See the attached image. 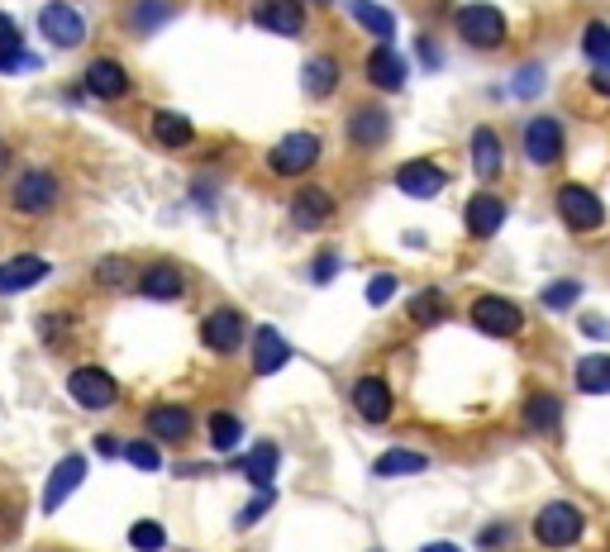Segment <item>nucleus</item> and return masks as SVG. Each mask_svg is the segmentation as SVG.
Instances as JSON below:
<instances>
[{"mask_svg": "<svg viewBox=\"0 0 610 552\" xmlns=\"http://www.w3.org/2000/svg\"><path fill=\"white\" fill-rule=\"evenodd\" d=\"M120 448H124V443H115V439H96V453L100 457H120Z\"/></svg>", "mask_w": 610, "mask_h": 552, "instance_id": "51", "label": "nucleus"}, {"mask_svg": "<svg viewBox=\"0 0 610 552\" xmlns=\"http://www.w3.org/2000/svg\"><path fill=\"white\" fill-rule=\"evenodd\" d=\"M72 334V314L68 310H44L38 314V338H44V348H62Z\"/></svg>", "mask_w": 610, "mask_h": 552, "instance_id": "39", "label": "nucleus"}, {"mask_svg": "<svg viewBox=\"0 0 610 552\" xmlns=\"http://www.w3.org/2000/svg\"><path fill=\"white\" fill-rule=\"evenodd\" d=\"M521 419H525L529 433H539V439H558V429H563V400H558L549 386H535L525 396Z\"/></svg>", "mask_w": 610, "mask_h": 552, "instance_id": "25", "label": "nucleus"}, {"mask_svg": "<svg viewBox=\"0 0 610 552\" xmlns=\"http://www.w3.org/2000/svg\"><path fill=\"white\" fill-rule=\"evenodd\" d=\"M68 396L76 410H91V415H106L120 405V381H115L106 367L86 362V367H72L68 372Z\"/></svg>", "mask_w": 610, "mask_h": 552, "instance_id": "7", "label": "nucleus"}, {"mask_svg": "<svg viewBox=\"0 0 610 552\" xmlns=\"http://www.w3.org/2000/svg\"><path fill=\"white\" fill-rule=\"evenodd\" d=\"M253 24L277 38H296L306 29V0H253Z\"/></svg>", "mask_w": 610, "mask_h": 552, "instance_id": "20", "label": "nucleus"}, {"mask_svg": "<svg viewBox=\"0 0 610 552\" xmlns=\"http://www.w3.org/2000/svg\"><path fill=\"white\" fill-rule=\"evenodd\" d=\"M467 324H473L477 334H487V338H521L529 320H525L521 300L487 291V296H473V305H467Z\"/></svg>", "mask_w": 610, "mask_h": 552, "instance_id": "5", "label": "nucleus"}, {"mask_svg": "<svg viewBox=\"0 0 610 552\" xmlns=\"http://www.w3.org/2000/svg\"><path fill=\"white\" fill-rule=\"evenodd\" d=\"M148 134H153V143H158V148L181 153V148H191V139H196V124H191L187 115H177V110H153Z\"/></svg>", "mask_w": 610, "mask_h": 552, "instance_id": "28", "label": "nucleus"}, {"mask_svg": "<svg viewBox=\"0 0 610 552\" xmlns=\"http://www.w3.org/2000/svg\"><path fill=\"white\" fill-rule=\"evenodd\" d=\"M215 195H219V181H215V177H205V172H201L196 181H191V201H196L201 209H211V205H215Z\"/></svg>", "mask_w": 610, "mask_h": 552, "instance_id": "48", "label": "nucleus"}, {"mask_svg": "<svg viewBox=\"0 0 610 552\" xmlns=\"http://www.w3.org/2000/svg\"><path fill=\"white\" fill-rule=\"evenodd\" d=\"M134 286H139V296H144V300L177 305V300H187V291H191V276H187V267H177V262L163 257V262H148V267H139Z\"/></svg>", "mask_w": 610, "mask_h": 552, "instance_id": "12", "label": "nucleus"}, {"mask_svg": "<svg viewBox=\"0 0 610 552\" xmlns=\"http://www.w3.org/2000/svg\"><path fill=\"white\" fill-rule=\"evenodd\" d=\"M505 215H511L505 195H497V191H473V195H467V205H463V229H467V239H477V243L497 239L501 225H505Z\"/></svg>", "mask_w": 610, "mask_h": 552, "instance_id": "16", "label": "nucleus"}, {"mask_svg": "<svg viewBox=\"0 0 610 552\" xmlns=\"http://www.w3.org/2000/svg\"><path fill=\"white\" fill-rule=\"evenodd\" d=\"M287 215H291L296 229L320 233L324 225H334V215H339V201H334V191H324V187H301L287 201Z\"/></svg>", "mask_w": 610, "mask_h": 552, "instance_id": "19", "label": "nucleus"}, {"mask_svg": "<svg viewBox=\"0 0 610 552\" xmlns=\"http://www.w3.org/2000/svg\"><path fill=\"white\" fill-rule=\"evenodd\" d=\"M5 167H10V143L0 139V172H5Z\"/></svg>", "mask_w": 610, "mask_h": 552, "instance_id": "53", "label": "nucleus"}, {"mask_svg": "<svg viewBox=\"0 0 610 552\" xmlns=\"http://www.w3.org/2000/svg\"><path fill=\"white\" fill-rule=\"evenodd\" d=\"M420 552H463V548H453V543H424Z\"/></svg>", "mask_w": 610, "mask_h": 552, "instance_id": "52", "label": "nucleus"}, {"mask_svg": "<svg viewBox=\"0 0 610 552\" xmlns=\"http://www.w3.org/2000/svg\"><path fill=\"white\" fill-rule=\"evenodd\" d=\"M339 82H344V62L334 58V52H315V58H306L301 86H306L310 100H330L334 91H339Z\"/></svg>", "mask_w": 610, "mask_h": 552, "instance_id": "26", "label": "nucleus"}, {"mask_svg": "<svg viewBox=\"0 0 610 552\" xmlns=\"http://www.w3.org/2000/svg\"><path fill=\"white\" fill-rule=\"evenodd\" d=\"M543 82H549V72L539 68V62H525V68H515V76H511V91L521 100H535L539 91H543Z\"/></svg>", "mask_w": 610, "mask_h": 552, "instance_id": "41", "label": "nucleus"}, {"mask_svg": "<svg viewBox=\"0 0 610 552\" xmlns=\"http://www.w3.org/2000/svg\"><path fill=\"white\" fill-rule=\"evenodd\" d=\"M144 439H153L158 448H187L196 439V415L177 400H158L144 410Z\"/></svg>", "mask_w": 610, "mask_h": 552, "instance_id": "8", "label": "nucleus"}, {"mask_svg": "<svg viewBox=\"0 0 610 552\" xmlns=\"http://www.w3.org/2000/svg\"><path fill=\"white\" fill-rule=\"evenodd\" d=\"M5 48H24V29H20L15 15H5V10H0V52H5Z\"/></svg>", "mask_w": 610, "mask_h": 552, "instance_id": "47", "label": "nucleus"}, {"mask_svg": "<svg viewBox=\"0 0 610 552\" xmlns=\"http://www.w3.org/2000/svg\"><path fill=\"white\" fill-rule=\"evenodd\" d=\"M582 58H587L591 68H610V24L591 20L587 29H582Z\"/></svg>", "mask_w": 610, "mask_h": 552, "instance_id": "37", "label": "nucleus"}, {"mask_svg": "<svg viewBox=\"0 0 610 552\" xmlns=\"http://www.w3.org/2000/svg\"><path fill=\"white\" fill-rule=\"evenodd\" d=\"M392 187L410 201H434L439 191H448V172L434 163V157H406V163L392 172Z\"/></svg>", "mask_w": 610, "mask_h": 552, "instance_id": "14", "label": "nucleus"}, {"mask_svg": "<svg viewBox=\"0 0 610 552\" xmlns=\"http://www.w3.org/2000/svg\"><path fill=\"white\" fill-rule=\"evenodd\" d=\"M591 86L601 91V96L610 100V68H596V76H591Z\"/></svg>", "mask_w": 610, "mask_h": 552, "instance_id": "50", "label": "nucleus"}, {"mask_svg": "<svg viewBox=\"0 0 610 552\" xmlns=\"http://www.w3.org/2000/svg\"><path fill=\"white\" fill-rule=\"evenodd\" d=\"M348 400H354V415L362 424H392V415H396V391L382 376H358L348 386Z\"/></svg>", "mask_w": 610, "mask_h": 552, "instance_id": "17", "label": "nucleus"}, {"mask_svg": "<svg viewBox=\"0 0 610 552\" xmlns=\"http://www.w3.org/2000/svg\"><path fill=\"white\" fill-rule=\"evenodd\" d=\"M362 76H368V86H378L382 96H400L406 82H410V62H406L400 48L378 44V48H368V58H362Z\"/></svg>", "mask_w": 610, "mask_h": 552, "instance_id": "15", "label": "nucleus"}, {"mask_svg": "<svg viewBox=\"0 0 610 552\" xmlns=\"http://www.w3.org/2000/svg\"><path fill=\"white\" fill-rule=\"evenodd\" d=\"M400 291V276H392V272H378L368 281V305L372 310H382V305H392V296Z\"/></svg>", "mask_w": 610, "mask_h": 552, "instance_id": "43", "label": "nucleus"}, {"mask_svg": "<svg viewBox=\"0 0 610 552\" xmlns=\"http://www.w3.org/2000/svg\"><path fill=\"white\" fill-rule=\"evenodd\" d=\"M467 157H473L477 181H497L505 172V143L491 124H477L473 139H467Z\"/></svg>", "mask_w": 610, "mask_h": 552, "instance_id": "24", "label": "nucleus"}, {"mask_svg": "<svg viewBox=\"0 0 610 552\" xmlns=\"http://www.w3.org/2000/svg\"><path fill=\"white\" fill-rule=\"evenodd\" d=\"M38 34L48 38V48L72 52V48L86 44V20L72 0H48V5L38 10Z\"/></svg>", "mask_w": 610, "mask_h": 552, "instance_id": "10", "label": "nucleus"}, {"mask_svg": "<svg viewBox=\"0 0 610 552\" xmlns=\"http://www.w3.org/2000/svg\"><path fill=\"white\" fill-rule=\"evenodd\" d=\"M129 543H134L139 552H163L167 529L158 519H139V524H129Z\"/></svg>", "mask_w": 610, "mask_h": 552, "instance_id": "40", "label": "nucleus"}, {"mask_svg": "<svg viewBox=\"0 0 610 552\" xmlns=\"http://www.w3.org/2000/svg\"><path fill=\"white\" fill-rule=\"evenodd\" d=\"M53 276V262L38 257V253H20V257H5L0 262V296H24L34 286H44Z\"/></svg>", "mask_w": 610, "mask_h": 552, "instance_id": "21", "label": "nucleus"}, {"mask_svg": "<svg viewBox=\"0 0 610 552\" xmlns=\"http://www.w3.org/2000/svg\"><path fill=\"white\" fill-rule=\"evenodd\" d=\"M306 5H330V0H306Z\"/></svg>", "mask_w": 610, "mask_h": 552, "instance_id": "54", "label": "nucleus"}, {"mask_svg": "<svg viewBox=\"0 0 610 552\" xmlns=\"http://www.w3.org/2000/svg\"><path fill=\"white\" fill-rule=\"evenodd\" d=\"M34 68H38L34 52H24V48H5V52H0V72H34Z\"/></svg>", "mask_w": 610, "mask_h": 552, "instance_id": "46", "label": "nucleus"}, {"mask_svg": "<svg viewBox=\"0 0 610 552\" xmlns=\"http://www.w3.org/2000/svg\"><path fill=\"white\" fill-rule=\"evenodd\" d=\"M172 15H177L172 0H124V29L134 38L158 34L163 24H172Z\"/></svg>", "mask_w": 610, "mask_h": 552, "instance_id": "27", "label": "nucleus"}, {"mask_svg": "<svg viewBox=\"0 0 610 552\" xmlns=\"http://www.w3.org/2000/svg\"><path fill=\"white\" fill-rule=\"evenodd\" d=\"M406 314L415 328H434V324H444V314H448V296L439 291V286H424V291H415L406 300Z\"/></svg>", "mask_w": 610, "mask_h": 552, "instance_id": "33", "label": "nucleus"}, {"mask_svg": "<svg viewBox=\"0 0 610 552\" xmlns=\"http://www.w3.org/2000/svg\"><path fill=\"white\" fill-rule=\"evenodd\" d=\"M553 209H558V219H563L567 233H596L606 225L601 195H596L591 187H582V181H563V187L553 191Z\"/></svg>", "mask_w": 610, "mask_h": 552, "instance_id": "6", "label": "nucleus"}, {"mask_svg": "<svg viewBox=\"0 0 610 552\" xmlns=\"http://www.w3.org/2000/svg\"><path fill=\"white\" fill-rule=\"evenodd\" d=\"M82 481H86V457L82 453L58 457V467L48 471V485H44V509H48V515H58V509L72 501V491Z\"/></svg>", "mask_w": 610, "mask_h": 552, "instance_id": "23", "label": "nucleus"}, {"mask_svg": "<svg viewBox=\"0 0 610 552\" xmlns=\"http://www.w3.org/2000/svg\"><path fill=\"white\" fill-rule=\"evenodd\" d=\"M120 457L134 471H163V448L153 439H129L124 448H120Z\"/></svg>", "mask_w": 610, "mask_h": 552, "instance_id": "38", "label": "nucleus"}, {"mask_svg": "<svg viewBox=\"0 0 610 552\" xmlns=\"http://www.w3.org/2000/svg\"><path fill=\"white\" fill-rule=\"evenodd\" d=\"M82 86H86V96L91 100H124L129 91H134V76H129V68L120 58H91L86 62V72H82Z\"/></svg>", "mask_w": 610, "mask_h": 552, "instance_id": "18", "label": "nucleus"}, {"mask_svg": "<svg viewBox=\"0 0 610 552\" xmlns=\"http://www.w3.org/2000/svg\"><path fill=\"white\" fill-rule=\"evenodd\" d=\"M339 253H334V248H324V253H315V262H310V281L315 286H324V281H334V276H339Z\"/></svg>", "mask_w": 610, "mask_h": 552, "instance_id": "45", "label": "nucleus"}, {"mask_svg": "<svg viewBox=\"0 0 610 552\" xmlns=\"http://www.w3.org/2000/svg\"><path fill=\"white\" fill-rule=\"evenodd\" d=\"M453 34L477 52H497V48H505V38H511V24H505V15L491 0H473V5L453 10Z\"/></svg>", "mask_w": 610, "mask_h": 552, "instance_id": "2", "label": "nucleus"}, {"mask_svg": "<svg viewBox=\"0 0 610 552\" xmlns=\"http://www.w3.org/2000/svg\"><path fill=\"white\" fill-rule=\"evenodd\" d=\"M62 205V181L58 172H48V167H24V172L10 181V209L24 219H44L53 215Z\"/></svg>", "mask_w": 610, "mask_h": 552, "instance_id": "3", "label": "nucleus"}, {"mask_svg": "<svg viewBox=\"0 0 610 552\" xmlns=\"http://www.w3.org/2000/svg\"><path fill=\"white\" fill-rule=\"evenodd\" d=\"M243 433L249 429H243V419L234 410H211L205 415V443H211L215 453H234L243 443Z\"/></svg>", "mask_w": 610, "mask_h": 552, "instance_id": "32", "label": "nucleus"}, {"mask_svg": "<svg viewBox=\"0 0 610 552\" xmlns=\"http://www.w3.org/2000/svg\"><path fill=\"white\" fill-rule=\"evenodd\" d=\"M525 157H529V167H558L563 163V153H567V129L558 115H535V120L525 124Z\"/></svg>", "mask_w": 610, "mask_h": 552, "instance_id": "11", "label": "nucleus"}, {"mask_svg": "<svg viewBox=\"0 0 610 552\" xmlns=\"http://www.w3.org/2000/svg\"><path fill=\"white\" fill-rule=\"evenodd\" d=\"M577 300H582V281H577V276H558V281H549V286L539 291V305H543V310H553V314L573 310Z\"/></svg>", "mask_w": 610, "mask_h": 552, "instance_id": "36", "label": "nucleus"}, {"mask_svg": "<svg viewBox=\"0 0 610 552\" xmlns=\"http://www.w3.org/2000/svg\"><path fill=\"white\" fill-rule=\"evenodd\" d=\"M430 453H420V448H392V453H382L378 463H372V477H382V481H396V477H420V471H430Z\"/></svg>", "mask_w": 610, "mask_h": 552, "instance_id": "31", "label": "nucleus"}, {"mask_svg": "<svg viewBox=\"0 0 610 552\" xmlns=\"http://www.w3.org/2000/svg\"><path fill=\"white\" fill-rule=\"evenodd\" d=\"M272 505H277V491H272V485H263V491H258V495H253V501H249V505H243V509H239V515H234V529H253V524H258V519H263V515H267V509H272Z\"/></svg>", "mask_w": 610, "mask_h": 552, "instance_id": "42", "label": "nucleus"}, {"mask_svg": "<svg viewBox=\"0 0 610 552\" xmlns=\"http://www.w3.org/2000/svg\"><path fill=\"white\" fill-rule=\"evenodd\" d=\"M535 543L539 548H549V552H567V548H577L582 543V533H587V515L573 505V501H549L535 515Z\"/></svg>", "mask_w": 610, "mask_h": 552, "instance_id": "4", "label": "nucleus"}, {"mask_svg": "<svg viewBox=\"0 0 610 552\" xmlns=\"http://www.w3.org/2000/svg\"><path fill=\"white\" fill-rule=\"evenodd\" d=\"M134 262L120 257V253H110V257H100L96 267H91V281L96 286H106V291H120V286H134Z\"/></svg>", "mask_w": 610, "mask_h": 552, "instance_id": "35", "label": "nucleus"}, {"mask_svg": "<svg viewBox=\"0 0 610 552\" xmlns=\"http://www.w3.org/2000/svg\"><path fill=\"white\" fill-rule=\"evenodd\" d=\"M267 172L272 177H282V181H301V177H310L315 167L324 163V139L315 134V129H291L287 139H277L267 148Z\"/></svg>", "mask_w": 610, "mask_h": 552, "instance_id": "1", "label": "nucleus"}, {"mask_svg": "<svg viewBox=\"0 0 610 552\" xmlns=\"http://www.w3.org/2000/svg\"><path fill=\"white\" fill-rule=\"evenodd\" d=\"M344 139L354 153H378L386 139H392V115L382 110V105H354L344 120Z\"/></svg>", "mask_w": 610, "mask_h": 552, "instance_id": "13", "label": "nucleus"}, {"mask_svg": "<svg viewBox=\"0 0 610 552\" xmlns=\"http://www.w3.org/2000/svg\"><path fill=\"white\" fill-rule=\"evenodd\" d=\"M415 48H420V62H424V68H439V62H444V52H439V44H434V38L430 34H420V38H415Z\"/></svg>", "mask_w": 610, "mask_h": 552, "instance_id": "49", "label": "nucleus"}, {"mask_svg": "<svg viewBox=\"0 0 610 552\" xmlns=\"http://www.w3.org/2000/svg\"><path fill=\"white\" fill-rule=\"evenodd\" d=\"M249 362H253L258 376H277L282 367L291 362L287 334H282V328H272V324H258L253 328V344H249Z\"/></svg>", "mask_w": 610, "mask_h": 552, "instance_id": "22", "label": "nucleus"}, {"mask_svg": "<svg viewBox=\"0 0 610 552\" xmlns=\"http://www.w3.org/2000/svg\"><path fill=\"white\" fill-rule=\"evenodd\" d=\"M234 467H239L243 477H249L258 491H263V485H272V477H277V467H282V448L272 439H263V443H253V448L243 453Z\"/></svg>", "mask_w": 610, "mask_h": 552, "instance_id": "30", "label": "nucleus"}, {"mask_svg": "<svg viewBox=\"0 0 610 552\" xmlns=\"http://www.w3.org/2000/svg\"><path fill=\"white\" fill-rule=\"evenodd\" d=\"M243 338H249V314L239 305H215L201 314V344L205 352H215V358H234V352L243 348Z\"/></svg>", "mask_w": 610, "mask_h": 552, "instance_id": "9", "label": "nucleus"}, {"mask_svg": "<svg viewBox=\"0 0 610 552\" xmlns=\"http://www.w3.org/2000/svg\"><path fill=\"white\" fill-rule=\"evenodd\" d=\"M573 381L582 396H610V352H587L573 367Z\"/></svg>", "mask_w": 610, "mask_h": 552, "instance_id": "34", "label": "nucleus"}, {"mask_svg": "<svg viewBox=\"0 0 610 552\" xmlns=\"http://www.w3.org/2000/svg\"><path fill=\"white\" fill-rule=\"evenodd\" d=\"M515 538V524L511 519H491L482 533H477V548H487V552H497V548H505Z\"/></svg>", "mask_w": 610, "mask_h": 552, "instance_id": "44", "label": "nucleus"}, {"mask_svg": "<svg viewBox=\"0 0 610 552\" xmlns=\"http://www.w3.org/2000/svg\"><path fill=\"white\" fill-rule=\"evenodd\" d=\"M348 20H354L362 34L378 38V44H392V34H396V15L382 0H348Z\"/></svg>", "mask_w": 610, "mask_h": 552, "instance_id": "29", "label": "nucleus"}]
</instances>
